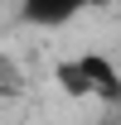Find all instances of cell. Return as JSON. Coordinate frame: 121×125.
Masks as SVG:
<instances>
[{
  "label": "cell",
  "mask_w": 121,
  "mask_h": 125,
  "mask_svg": "<svg viewBox=\"0 0 121 125\" xmlns=\"http://www.w3.org/2000/svg\"><path fill=\"white\" fill-rule=\"evenodd\" d=\"M53 82L73 101H106V106H121V67L106 53H77V58H63L53 67Z\"/></svg>",
  "instance_id": "obj_1"
},
{
  "label": "cell",
  "mask_w": 121,
  "mask_h": 125,
  "mask_svg": "<svg viewBox=\"0 0 121 125\" xmlns=\"http://www.w3.org/2000/svg\"><path fill=\"white\" fill-rule=\"evenodd\" d=\"M102 5L106 0H19V15L29 19V24H39V29H63L77 15H92Z\"/></svg>",
  "instance_id": "obj_2"
},
{
  "label": "cell",
  "mask_w": 121,
  "mask_h": 125,
  "mask_svg": "<svg viewBox=\"0 0 121 125\" xmlns=\"http://www.w3.org/2000/svg\"><path fill=\"white\" fill-rule=\"evenodd\" d=\"M24 67H19L10 53H0V101H15V96H24Z\"/></svg>",
  "instance_id": "obj_3"
}]
</instances>
